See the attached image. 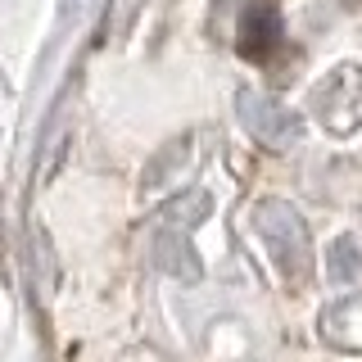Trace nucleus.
I'll return each mask as SVG.
<instances>
[{
	"instance_id": "obj_1",
	"label": "nucleus",
	"mask_w": 362,
	"mask_h": 362,
	"mask_svg": "<svg viewBox=\"0 0 362 362\" xmlns=\"http://www.w3.org/2000/svg\"><path fill=\"white\" fill-rule=\"evenodd\" d=\"M254 226H258V235H263L276 272L290 286H303L308 272H313V245H308V226L299 222V213L281 199H267V204H258Z\"/></svg>"
},
{
	"instance_id": "obj_2",
	"label": "nucleus",
	"mask_w": 362,
	"mask_h": 362,
	"mask_svg": "<svg viewBox=\"0 0 362 362\" xmlns=\"http://www.w3.org/2000/svg\"><path fill=\"white\" fill-rule=\"evenodd\" d=\"M240 122L249 127L254 141L272 145V150H286L294 136H299V118H294L290 109H281L276 100L254 95V90H245V95H240Z\"/></svg>"
},
{
	"instance_id": "obj_3",
	"label": "nucleus",
	"mask_w": 362,
	"mask_h": 362,
	"mask_svg": "<svg viewBox=\"0 0 362 362\" xmlns=\"http://www.w3.org/2000/svg\"><path fill=\"white\" fill-rule=\"evenodd\" d=\"M358 267H362L358 245H354V240H335V249H331V276H335V281H354Z\"/></svg>"
}]
</instances>
